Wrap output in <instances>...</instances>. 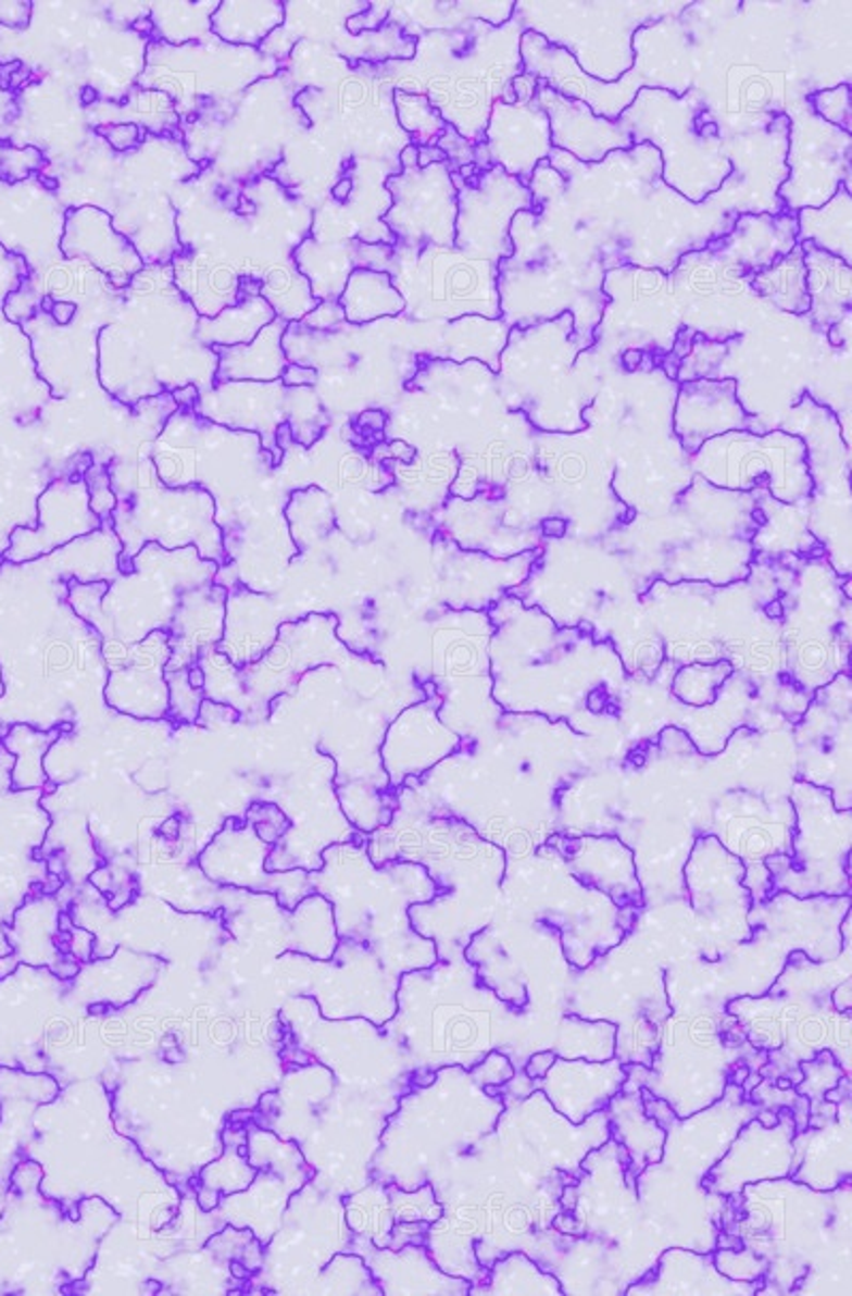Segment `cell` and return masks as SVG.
<instances>
[{
  "label": "cell",
  "instance_id": "obj_10",
  "mask_svg": "<svg viewBox=\"0 0 852 1296\" xmlns=\"http://www.w3.org/2000/svg\"><path fill=\"white\" fill-rule=\"evenodd\" d=\"M799 246L807 272V314H812L814 323L825 329L840 325L851 316V265L807 241H801Z\"/></svg>",
  "mask_w": 852,
  "mask_h": 1296
},
{
  "label": "cell",
  "instance_id": "obj_2",
  "mask_svg": "<svg viewBox=\"0 0 852 1296\" xmlns=\"http://www.w3.org/2000/svg\"><path fill=\"white\" fill-rule=\"evenodd\" d=\"M794 801L799 810V833L794 839V855L772 857L767 861L774 876V893L789 890L797 897H810L818 893L849 895V852H838L840 837L851 835V823L842 825L836 821L831 793L807 782H799L794 788Z\"/></svg>",
  "mask_w": 852,
  "mask_h": 1296
},
{
  "label": "cell",
  "instance_id": "obj_11",
  "mask_svg": "<svg viewBox=\"0 0 852 1296\" xmlns=\"http://www.w3.org/2000/svg\"><path fill=\"white\" fill-rule=\"evenodd\" d=\"M851 186H842L825 205L803 208L797 219V244L807 241L851 265Z\"/></svg>",
  "mask_w": 852,
  "mask_h": 1296
},
{
  "label": "cell",
  "instance_id": "obj_8",
  "mask_svg": "<svg viewBox=\"0 0 852 1296\" xmlns=\"http://www.w3.org/2000/svg\"><path fill=\"white\" fill-rule=\"evenodd\" d=\"M797 246L794 214H741L729 236L712 241V250L729 257L741 276H754L787 257Z\"/></svg>",
  "mask_w": 852,
  "mask_h": 1296
},
{
  "label": "cell",
  "instance_id": "obj_25",
  "mask_svg": "<svg viewBox=\"0 0 852 1296\" xmlns=\"http://www.w3.org/2000/svg\"><path fill=\"white\" fill-rule=\"evenodd\" d=\"M176 831H178V821H176V819H172V823H170V825L161 826V833H165V835H172V837H176Z\"/></svg>",
  "mask_w": 852,
  "mask_h": 1296
},
{
  "label": "cell",
  "instance_id": "obj_21",
  "mask_svg": "<svg viewBox=\"0 0 852 1296\" xmlns=\"http://www.w3.org/2000/svg\"><path fill=\"white\" fill-rule=\"evenodd\" d=\"M641 361H643V351H639V349H630V351H626L624 357H622V363H624V370L626 372H635L641 365Z\"/></svg>",
  "mask_w": 852,
  "mask_h": 1296
},
{
  "label": "cell",
  "instance_id": "obj_15",
  "mask_svg": "<svg viewBox=\"0 0 852 1296\" xmlns=\"http://www.w3.org/2000/svg\"><path fill=\"white\" fill-rule=\"evenodd\" d=\"M729 342H714L703 336H697L690 353L681 359L675 378L679 383H690V381H701V378H718L716 376L718 365L729 353Z\"/></svg>",
  "mask_w": 852,
  "mask_h": 1296
},
{
  "label": "cell",
  "instance_id": "obj_14",
  "mask_svg": "<svg viewBox=\"0 0 852 1296\" xmlns=\"http://www.w3.org/2000/svg\"><path fill=\"white\" fill-rule=\"evenodd\" d=\"M396 110L400 124L413 135V146H436L438 137L447 128V120L442 119L440 110L429 101L427 95H413L404 90H396Z\"/></svg>",
  "mask_w": 852,
  "mask_h": 1296
},
{
  "label": "cell",
  "instance_id": "obj_9",
  "mask_svg": "<svg viewBox=\"0 0 852 1296\" xmlns=\"http://www.w3.org/2000/svg\"><path fill=\"white\" fill-rule=\"evenodd\" d=\"M427 170V186H419V192L409 195L413 201L409 214L389 227L398 237L422 244V246H444L455 248V216H458V188L453 184L449 163H436Z\"/></svg>",
  "mask_w": 852,
  "mask_h": 1296
},
{
  "label": "cell",
  "instance_id": "obj_4",
  "mask_svg": "<svg viewBox=\"0 0 852 1296\" xmlns=\"http://www.w3.org/2000/svg\"><path fill=\"white\" fill-rule=\"evenodd\" d=\"M522 71L535 75L553 92L586 103L597 116L619 120L632 105L641 88H650V82L630 68L617 82H601L590 77L566 50L551 46L539 33L524 30L519 37Z\"/></svg>",
  "mask_w": 852,
  "mask_h": 1296
},
{
  "label": "cell",
  "instance_id": "obj_22",
  "mask_svg": "<svg viewBox=\"0 0 852 1296\" xmlns=\"http://www.w3.org/2000/svg\"><path fill=\"white\" fill-rule=\"evenodd\" d=\"M351 190H353V179H351V177H344V179H340V182L336 184V188H334V199H336V201H340V203H344V201L349 199Z\"/></svg>",
  "mask_w": 852,
  "mask_h": 1296
},
{
  "label": "cell",
  "instance_id": "obj_19",
  "mask_svg": "<svg viewBox=\"0 0 852 1296\" xmlns=\"http://www.w3.org/2000/svg\"><path fill=\"white\" fill-rule=\"evenodd\" d=\"M555 1060H557V1058H555V1054H553V1051L537 1054V1056L530 1060V1063L526 1066V1074H528V1079H543V1076L548 1074L549 1070H551V1066H553V1061Z\"/></svg>",
  "mask_w": 852,
  "mask_h": 1296
},
{
  "label": "cell",
  "instance_id": "obj_24",
  "mask_svg": "<svg viewBox=\"0 0 852 1296\" xmlns=\"http://www.w3.org/2000/svg\"><path fill=\"white\" fill-rule=\"evenodd\" d=\"M133 28H135V30H143V33H150V30H152V24H150V20H148V17H143V20H139V22H135V24H133Z\"/></svg>",
  "mask_w": 852,
  "mask_h": 1296
},
{
  "label": "cell",
  "instance_id": "obj_5",
  "mask_svg": "<svg viewBox=\"0 0 852 1296\" xmlns=\"http://www.w3.org/2000/svg\"><path fill=\"white\" fill-rule=\"evenodd\" d=\"M549 152V120L537 101L504 103L498 99L491 105L484 144L477 146V167L486 159V167H500L528 188L535 167L548 161Z\"/></svg>",
  "mask_w": 852,
  "mask_h": 1296
},
{
  "label": "cell",
  "instance_id": "obj_18",
  "mask_svg": "<svg viewBox=\"0 0 852 1296\" xmlns=\"http://www.w3.org/2000/svg\"><path fill=\"white\" fill-rule=\"evenodd\" d=\"M537 88H539V79L535 75L526 73V71L517 73L513 77V84H511V90H513L517 103H530V101H535Z\"/></svg>",
  "mask_w": 852,
  "mask_h": 1296
},
{
  "label": "cell",
  "instance_id": "obj_7",
  "mask_svg": "<svg viewBox=\"0 0 852 1296\" xmlns=\"http://www.w3.org/2000/svg\"><path fill=\"white\" fill-rule=\"evenodd\" d=\"M752 416L737 400L735 378H701L681 383L673 429L684 451L694 456L707 440L729 432H746Z\"/></svg>",
  "mask_w": 852,
  "mask_h": 1296
},
{
  "label": "cell",
  "instance_id": "obj_1",
  "mask_svg": "<svg viewBox=\"0 0 852 1296\" xmlns=\"http://www.w3.org/2000/svg\"><path fill=\"white\" fill-rule=\"evenodd\" d=\"M619 122L632 146L650 144L661 150V179L692 205L721 190L735 172L723 150L721 126L701 99L641 88Z\"/></svg>",
  "mask_w": 852,
  "mask_h": 1296
},
{
  "label": "cell",
  "instance_id": "obj_20",
  "mask_svg": "<svg viewBox=\"0 0 852 1296\" xmlns=\"http://www.w3.org/2000/svg\"><path fill=\"white\" fill-rule=\"evenodd\" d=\"M52 314H54V319H57L61 325H66V323L73 319V314H75V306H73V303H54V308H52Z\"/></svg>",
  "mask_w": 852,
  "mask_h": 1296
},
{
  "label": "cell",
  "instance_id": "obj_3",
  "mask_svg": "<svg viewBox=\"0 0 852 1296\" xmlns=\"http://www.w3.org/2000/svg\"><path fill=\"white\" fill-rule=\"evenodd\" d=\"M451 176L458 188L455 248L475 263L498 267L513 257L511 227L519 212L532 210L530 190L500 167L479 170L466 179Z\"/></svg>",
  "mask_w": 852,
  "mask_h": 1296
},
{
  "label": "cell",
  "instance_id": "obj_16",
  "mask_svg": "<svg viewBox=\"0 0 852 1296\" xmlns=\"http://www.w3.org/2000/svg\"><path fill=\"white\" fill-rule=\"evenodd\" d=\"M807 105L816 119L851 135L852 103L849 82L834 86V88H823V90L812 92L807 97Z\"/></svg>",
  "mask_w": 852,
  "mask_h": 1296
},
{
  "label": "cell",
  "instance_id": "obj_17",
  "mask_svg": "<svg viewBox=\"0 0 852 1296\" xmlns=\"http://www.w3.org/2000/svg\"><path fill=\"white\" fill-rule=\"evenodd\" d=\"M477 146L471 139H466L453 124L447 122L444 133L438 137L436 148L442 150L447 163H451V172H460L462 167L468 165H477Z\"/></svg>",
  "mask_w": 852,
  "mask_h": 1296
},
{
  "label": "cell",
  "instance_id": "obj_13",
  "mask_svg": "<svg viewBox=\"0 0 852 1296\" xmlns=\"http://www.w3.org/2000/svg\"><path fill=\"white\" fill-rule=\"evenodd\" d=\"M406 301L385 272H355L344 295V310L351 323H367L380 316H396Z\"/></svg>",
  "mask_w": 852,
  "mask_h": 1296
},
{
  "label": "cell",
  "instance_id": "obj_6",
  "mask_svg": "<svg viewBox=\"0 0 852 1296\" xmlns=\"http://www.w3.org/2000/svg\"><path fill=\"white\" fill-rule=\"evenodd\" d=\"M535 101L548 116L551 148L584 165H599L609 154L635 148L619 120L601 119L586 103L566 99L541 82Z\"/></svg>",
  "mask_w": 852,
  "mask_h": 1296
},
{
  "label": "cell",
  "instance_id": "obj_26",
  "mask_svg": "<svg viewBox=\"0 0 852 1296\" xmlns=\"http://www.w3.org/2000/svg\"><path fill=\"white\" fill-rule=\"evenodd\" d=\"M43 308H46V310H52V308H54V299H52L50 295L43 299Z\"/></svg>",
  "mask_w": 852,
  "mask_h": 1296
},
{
  "label": "cell",
  "instance_id": "obj_23",
  "mask_svg": "<svg viewBox=\"0 0 852 1296\" xmlns=\"http://www.w3.org/2000/svg\"><path fill=\"white\" fill-rule=\"evenodd\" d=\"M95 101H97V90H95L92 86H86V88H84V92H82V103H84V105H90V103H95Z\"/></svg>",
  "mask_w": 852,
  "mask_h": 1296
},
{
  "label": "cell",
  "instance_id": "obj_12",
  "mask_svg": "<svg viewBox=\"0 0 852 1296\" xmlns=\"http://www.w3.org/2000/svg\"><path fill=\"white\" fill-rule=\"evenodd\" d=\"M754 294L772 301L778 310L791 314L810 312L807 295V272L803 263V250L797 244L787 257L776 261L772 267L748 278Z\"/></svg>",
  "mask_w": 852,
  "mask_h": 1296
}]
</instances>
